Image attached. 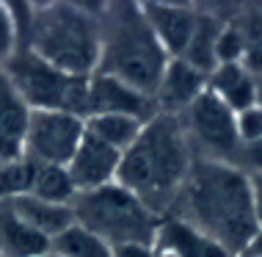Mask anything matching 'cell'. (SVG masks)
Returning <instances> with one entry per match:
<instances>
[{"label":"cell","mask_w":262,"mask_h":257,"mask_svg":"<svg viewBox=\"0 0 262 257\" xmlns=\"http://www.w3.org/2000/svg\"><path fill=\"white\" fill-rule=\"evenodd\" d=\"M19 50V28L14 9L0 3V64H6Z\"/></svg>","instance_id":"cell-25"},{"label":"cell","mask_w":262,"mask_h":257,"mask_svg":"<svg viewBox=\"0 0 262 257\" xmlns=\"http://www.w3.org/2000/svg\"><path fill=\"white\" fill-rule=\"evenodd\" d=\"M146 122L133 116H122V113H100V116H89L86 119V133H91L94 139H100L102 144L113 147L116 152H127L136 139L141 135Z\"/></svg>","instance_id":"cell-19"},{"label":"cell","mask_w":262,"mask_h":257,"mask_svg":"<svg viewBox=\"0 0 262 257\" xmlns=\"http://www.w3.org/2000/svg\"><path fill=\"white\" fill-rule=\"evenodd\" d=\"M235 130H237L240 147L262 139V108L257 103L243 108V111H235Z\"/></svg>","instance_id":"cell-26"},{"label":"cell","mask_w":262,"mask_h":257,"mask_svg":"<svg viewBox=\"0 0 262 257\" xmlns=\"http://www.w3.org/2000/svg\"><path fill=\"white\" fill-rule=\"evenodd\" d=\"M100 113H122V116H133L141 122H149L158 113L155 97L144 94V91L133 89L122 81L102 72H94L89 77V116H100Z\"/></svg>","instance_id":"cell-9"},{"label":"cell","mask_w":262,"mask_h":257,"mask_svg":"<svg viewBox=\"0 0 262 257\" xmlns=\"http://www.w3.org/2000/svg\"><path fill=\"white\" fill-rule=\"evenodd\" d=\"M50 241L25 224L9 205H0V257H41Z\"/></svg>","instance_id":"cell-17"},{"label":"cell","mask_w":262,"mask_h":257,"mask_svg":"<svg viewBox=\"0 0 262 257\" xmlns=\"http://www.w3.org/2000/svg\"><path fill=\"white\" fill-rule=\"evenodd\" d=\"M251 177V196H254V216H257V227L262 232V174H249Z\"/></svg>","instance_id":"cell-28"},{"label":"cell","mask_w":262,"mask_h":257,"mask_svg":"<svg viewBox=\"0 0 262 257\" xmlns=\"http://www.w3.org/2000/svg\"><path fill=\"white\" fill-rule=\"evenodd\" d=\"M113 257H155V246H144V244L119 246L113 249Z\"/></svg>","instance_id":"cell-29"},{"label":"cell","mask_w":262,"mask_h":257,"mask_svg":"<svg viewBox=\"0 0 262 257\" xmlns=\"http://www.w3.org/2000/svg\"><path fill=\"white\" fill-rule=\"evenodd\" d=\"M72 210L77 224L100 235L113 249L133 244L155 246L163 221V216H158L152 208H146L133 191H127L119 183L77 194Z\"/></svg>","instance_id":"cell-5"},{"label":"cell","mask_w":262,"mask_h":257,"mask_svg":"<svg viewBox=\"0 0 262 257\" xmlns=\"http://www.w3.org/2000/svg\"><path fill=\"white\" fill-rule=\"evenodd\" d=\"M246 252H249L251 257H262V232L254 235V241L249 244V249H246Z\"/></svg>","instance_id":"cell-30"},{"label":"cell","mask_w":262,"mask_h":257,"mask_svg":"<svg viewBox=\"0 0 262 257\" xmlns=\"http://www.w3.org/2000/svg\"><path fill=\"white\" fill-rule=\"evenodd\" d=\"M235 257H251L249 252H240V254H235Z\"/></svg>","instance_id":"cell-34"},{"label":"cell","mask_w":262,"mask_h":257,"mask_svg":"<svg viewBox=\"0 0 262 257\" xmlns=\"http://www.w3.org/2000/svg\"><path fill=\"white\" fill-rule=\"evenodd\" d=\"M207 91L232 111H243L257 103V77L243 64H221L207 75Z\"/></svg>","instance_id":"cell-16"},{"label":"cell","mask_w":262,"mask_h":257,"mask_svg":"<svg viewBox=\"0 0 262 257\" xmlns=\"http://www.w3.org/2000/svg\"><path fill=\"white\" fill-rule=\"evenodd\" d=\"M86 135V119L67 111H31L23 158L41 166H67Z\"/></svg>","instance_id":"cell-7"},{"label":"cell","mask_w":262,"mask_h":257,"mask_svg":"<svg viewBox=\"0 0 262 257\" xmlns=\"http://www.w3.org/2000/svg\"><path fill=\"white\" fill-rule=\"evenodd\" d=\"M31 196L45 199L55 205H72L77 196V188L69 177L67 166H41L33 163V183H31Z\"/></svg>","instance_id":"cell-20"},{"label":"cell","mask_w":262,"mask_h":257,"mask_svg":"<svg viewBox=\"0 0 262 257\" xmlns=\"http://www.w3.org/2000/svg\"><path fill=\"white\" fill-rule=\"evenodd\" d=\"M28 116H31V108L17 97L9 81L0 75V163L23 158Z\"/></svg>","instance_id":"cell-14"},{"label":"cell","mask_w":262,"mask_h":257,"mask_svg":"<svg viewBox=\"0 0 262 257\" xmlns=\"http://www.w3.org/2000/svg\"><path fill=\"white\" fill-rule=\"evenodd\" d=\"M232 23L237 25L243 39V67L257 77H262V9H240Z\"/></svg>","instance_id":"cell-22"},{"label":"cell","mask_w":262,"mask_h":257,"mask_svg":"<svg viewBox=\"0 0 262 257\" xmlns=\"http://www.w3.org/2000/svg\"><path fill=\"white\" fill-rule=\"evenodd\" d=\"M19 28V47H28L55 69L91 77L100 67V17L77 3L11 6Z\"/></svg>","instance_id":"cell-3"},{"label":"cell","mask_w":262,"mask_h":257,"mask_svg":"<svg viewBox=\"0 0 262 257\" xmlns=\"http://www.w3.org/2000/svg\"><path fill=\"white\" fill-rule=\"evenodd\" d=\"M257 105H259V108H262V77H259V81H257Z\"/></svg>","instance_id":"cell-31"},{"label":"cell","mask_w":262,"mask_h":257,"mask_svg":"<svg viewBox=\"0 0 262 257\" xmlns=\"http://www.w3.org/2000/svg\"><path fill=\"white\" fill-rule=\"evenodd\" d=\"M50 252L61 257H113V246H108L100 235L75 221L69 230H63L58 238L50 241Z\"/></svg>","instance_id":"cell-21"},{"label":"cell","mask_w":262,"mask_h":257,"mask_svg":"<svg viewBox=\"0 0 262 257\" xmlns=\"http://www.w3.org/2000/svg\"><path fill=\"white\" fill-rule=\"evenodd\" d=\"M166 216L188 221L232 257L246 252L259 232L249 171L226 161L193 158V166Z\"/></svg>","instance_id":"cell-1"},{"label":"cell","mask_w":262,"mask_h":257,"mask_svg":"<svg viewBox=\"0 0 262 257\" xmlns=\"http://www.w3.org/2000/svg\"><path fill=\"white\" fill-rule=\"evenodd\" d=\"M3 77L31 111H67L86 119L89 77L61 72L28 47H19L3 64Z\"/></svg>","instance_id":"cell-6"},{"label":"cell","mask_w":262,"mask_h":257,"mask_svg":"<svg viewBox=\"0 0 262 257\" xmlns=\"http://www.w3.org/2000/svg\"><path fill=\"white\" fill-rule=\"evenodd\" d=\"M41 257H61V254H55V252H47V254H41Z\"/></svg>","instance_id":"cell-33"},{"label":"cell","mask_w":262,"mask_h":257,"mask_svg":"<svg viewBox=\"0 0 262 257\" xmlns=\"http://www.w3.org/2000/svg\"><path fill=\"white\" fill-rule=\"evenodd\" d=\"M221 64H243V39L232 19H224L215 39V67Z\"/></svg>","instance_id":"cell-24"},{"label":"cell","mask_w":262,"mask_h":257,"mask_svg":"<svg viewBox=\"0 0 262 257\" xmlns=\"http://www.w3.org/2000/svg\"><path fill=\"white\" fill-rule=\"evenodd\" d=\"M224 19L218 14H212L207 9H199V19H196L193 36H190L185 53L180 55L182 61H188L190 67H196L199 72L210 75L215 69V39L221 31Z\"/></svg>","instance_id":"cell-18"},{"label":"cell","mask_w":262,"mask_h":257,"mask_svg":"<svg viewBox=\"0 0 262 257\" xmlns=\"http://www.w3.org/2000/svg\"><path fill=\"white\" fill-rule=\"evenodd\" d=\"M155 246L171 252L174 257H232L210 235L199 232L196 227H190L188 221L177 216H163Z\"/></svg>","instance_id":"cell-13"},{"label":"cell","mask_w":262,"mask_h":257,"mask_svg":"<svg viewBox=\"0 0 262 257\" xmlns=\"http://www.w3.org/2000/svg\"><path fill=\"white\" fill-rule=\"evenodd\" d=\"M204 91H207V75L182 58H168L155 89V105H158V113L182 116Z\"/></svg>","instance_id":"cell-12"},{"label":"cell","mask_w":262,"mask_h":257,"mask_svg":"<svg viewBox=\"0 0 262 257\" xmlns=\"http://www.w3.org/2000/svg\"><path fill=\"white\" fill-rule=\"evenodd\" d=\"M193 166V147L180 116L155 113L127 152L122 155L116 183L133 191L158 216L171 210L188 171Z\"/></svg>","instance_id":"cell-2"},{"label":"cell","mask_w":262,"mask_h":257,"mask_svg":"<svg viewBox=\"0 0 262 257\" xmlns=\"http://www.w3.org/2000/svg\"><path fill=\"white\" fill-rule=\"evenodd\" d=\"M155 257H174V254L166 252V249H158V246H155Z\"/></svg>","instance_id":"cell-32"},{"label":"cell","mask_w":262,"mask_h":257,"mask_svg":"<svg viewBox=\"0 0 262 257\" xmlns=\"http://www.w3.org/2000/svg\"><path fill=\"white\" fill-rule=\"evenodd\" d=\"M146 23H149L155 39L166 50L168 58H180L185 53L190 36H193L199 6L190 3H141Z\"/></svg>","instance_id":"cell-11"},{"label":"cell","mask_w":262,"mask_h":257,"mask_svg":"<svg viewBox=\"0 0 262 257\" xmlns=\"http://www.w3.org/2000/svg\"><path fill=\"white\" fill-rule=\"evenodd\" d=\"M180 119L188 133V141L204 152L202 158L232 163V158L240 155V141H237V130H235V111L229 105H224L212 91H204Z\"/></svg>","instance_id":"cell-8"},{"label":"cell","mask_w":262,"mask_h":257,"mask_svg":"<svg viewBox=\"0 0 262 257\" xmlns=\"http://www.w3.org/2000/svg\"><path fill=\"white\" fill-rule=\"evenodd\" d=\"M9 208L17 213L19 219L25 221L31 230H36L39 235H45L47 241L58 238L63 230L75 224V210L72 205H55V202H45V199H36L31 194L17 196L11 202H6Z\"/></svg>","instance_id":"cell-15"},{"label":"cell","mask_w":262,"mask_h":257,"mask_svg":"<svg viewBox=\"0 0 262 257\" xmlns=\"http://www.w3.org/2000/svg\"><path fill=\"white\" fill-rule=\"evenodd\" d=\"M240 155H243V163L249 166V174H262V139L240 147Z\"/></svg>","instance_id":"cell-27"},{"label":"cell","mask_w":262,"mask_h":257,"mask_svg":"<svg viewBox=\"0 0 262 257\" xmlns=\"http://www.w3.org/2000/svg\"><path fill=\"white\" fill-rule=\"evenodd\" d=\"M97 17H100V67L97 72L111 75L155 97L168 55L155 39L141 11V3H130V0L105 3L97 9Z\"/></svg>","instance_id":"cell-4"},{"label":"cell","mask_w":262,"mask_h":257,"mask_svg":"<svg viewBox=\"0 0 262 257\" xmlns=\"http://www.w3.org/2000/svg\"><path fill=\"white\" fill-rule=\"evenodd\" d=\"M31 183H33V161L19 158L11 163H0V205L31 194Z\"/></svg>","instance_id":"cell-23"},{"label":"cell","mask_w":262,"mask_h":257,"mask_svg":"<svg viewBox=\"0 0 262 257\" xmlns=\"http://www.w3.org/2000/svg\"><path fill=\"white\" fill-rule=\"evenodd\" d=\"M119 166H122V152H116L113 147L86 133L80 147L75 149L72 161L67 163V171L72 177L77 194H86V191H97L102 185L116 183Z\"/></svg>","instance_id":"cell-10"}]
</instances>
